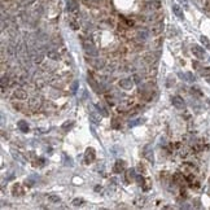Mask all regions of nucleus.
Returning a JSON list of instances; mask_svg holds the SVG:
<instances>
[{"label": "nucleus", "mask_w": 210, "mask_h": 210, "mask_svg": "<svg viewBox=\"0 0 210 210\" xmlns=\"http://www.w3.org/2000/svg\"><path fill=\"white\" fill-rule=\"evenodd\" d=\"M192 51H193V53L196 54V57H197V58H202V57L205 56V52H204V49H202L201 47H198V46H194L193 48H192Z\"/></svg>", "instance_id": "obj_1"}, {"label": "nucleus", "mask_w": 210, "mask_h": 210, "mask_svg": "<svg viewBox=\"0 0 210 210\" xmlns=\"http://www.w3.org/2000/svg\"><path fill=\"white\" fill-rule=\"evenodd\" d=\"M93 160H95V150L92 148H88L87 152H86V161H87V163H90Z\"/></svg>", "instance_id": "obj_2"}, {"label": "nucleus", "mask_w": 210, "mask_h": 210, "mask_svg": "<svg viewBox=\"0 0 210 210\" xmlns=\"http://www.w3.org/2000/svg\"><path fill=\"white\" fill-rule=\"evenodd\" d=\"M173 104L176 106V108H183V106H184L183 100H181L179 96H174V97H173Z\"/></svg>", "instance_id": "obj_3"}, {"label": "nucleus", "mask_w": 210, "mask_h": 210, "mask_svg": "<svg viewBox=\"0 0 210 210\" xmlns=\"http://www.w3.org/2000/svg\"><path fill=\"white\" fill-rule=\"evenodd\" d=\"M123 169H124V162H123V161H117L116 167H114V171H116V173H118V171H122Z\"/></svg>", "instance_id": "obj_4"}, {"label": "nucleus", "mask_w": 210, "mask_h": 210, "mask_svg": "<svg viewBox=\"0 0 210 210\" xmlns=\"http://www.w3.org/2000/svg\"><path fill=\"white\" fill-rule=\"evenodd\" d=\"M201 41H202V44H204L205 47H207V48L210 49V41L207 40V39L205 38V36H202V38H201Z\"/></svg>", "instance_id": "obj_5"}, {"label": "nucleus", "mask_w": 210, "mask_h": 210, "mask_svg": "<svg viewBox=\"0 0 210 210\" xmlns=\"http://www.w3.org/2000/svg\"><path fill=\"white\" fill-rule=\"evenodd\" d=\"M16 96H17V97H20V99H23V97H25V93H23L22 91H17V92H16Z\"/></svg>", "instance_id": "obj_6"}, {"label": "nucleus", "mask_w": 210, "mask_h": 210, "mask_svg": "<svg viewBox=\"0 0 210 210\" xmlns=\"http://www.w3.org/2000/svg\"><path fill=\"white\" fill-rule=\"evenodd\" d=\"M48 56H49V57H53V60H58V56H57V54L54 53V52H49Z\"/></svg>", "instance_id": "obj_7"}, {"label": "nucleus", "mask_w": 210, "mask_h": 210, "mask_svg": "<svg viewBox=\"0 0 210 210\" xmlns=\"http://www.w3.org/2000/svg\"><path fill=\"white\" fill-rule=\"evenodd\" d=\"M83 202V200H74V205L75 206H78V205H80Z\"/></svg>", "instance_id": "obj_8"}, {"label": "nucleus", "mask_w": 210, "mask_h": 210, "mask_svg": "<svg viewBox=\"0 0 210 210\" xmlns=\"http://www.w3.org/2000/svg\"><path fill=\"white\" fill-rule=\"evenodd\" d=\"M174 10H175V13H176V14H178V16H179V17H181V13H180V10H179V9H178V8H176V7H175V8H174Z\"/></svg>", "instance_id": "obj_9"}]
</instances>
